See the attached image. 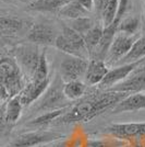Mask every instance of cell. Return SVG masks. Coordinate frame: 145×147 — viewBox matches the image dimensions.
Returning a JSON list of instances; mask_svg holds the SVG:
<instances>
[{"label":"cell","mask_w":145,"mask_h":147,"mask_svg":"<svg viewBox=\"0 0 145 147\" xmlns=\"http://www.w3.org/2000/svg\"><path fill=\"white\" fill-rule=\"evenodd\" d=\"M128 96L127 92L107 91L103 93H95L84 100H81L71 110L61 115L57 121V124H69L76 122H88L95 119L110 108L114 109L122 99Z\"/></svg>","instance_id":"obj_1"},{"label":"cell","mask_w":145,"mask_h":147,"mask_svg":"<svg viewBox=\"0 0 145 147\" xmlns=\"http://www.w3.org/2000/svg\"><path fill=\"white\" fill-rule=\"evenodd\" d=\"M23 88V73L17 61L8 56H0V98H13Z\"/></svg>","instance_id":"obj_2"},{"label":"cell","mask_w":145,"mask_h":147,"mask_svg":"<svg viewBox=\"0 0 145 147\" xmlns=\"http://www.w3.org/2000/svg\"><path fill=\"white\" fill-rule=\"evenodd\" d=\"M87 65V59L75 56H69L65 58L60 64L61 78L65 82L79 80L81 77H84Z\"/></svg>","instance_id":"obj_3"},{"label":"cell","mask_w":145,"mask_h":147,"mask_svg":"<svg viewBox=\"0 0 145 147\" xmlns=\"http://www.w3.org/2000/svg\"><path fill=\"white\" fill-rule=\"evenodd\" d=\"M62 135L57 132H33V133H26V134L20 135L13 142L8 144L5 147H34L39 144L48 143V142L56 141L60 138Z\"/></svg>","instance_id":"obj_4"},{"label":"cell","mask_w":145,"mask_h":147,"mask_svg":"<svg viewBox=\"0 0 145 147\" xmlns=\"http://www.w3.org/2000/svg\"><path fill=\"white\" fill-rule=\"evenodd\" d=\"M134 42L135 40L133 36H127L123 34L116 35L105 58L106 65H114L116 63H119L129 53Z\"/></svg>","instance_id":"obj_5"},{"label":"cell","mask_w":145,"mask_h":147,"mask_svg":"<svg viewBox=\"0 0 145 147\" xmlns=\"http://www.w3.org/2000/svg\"><path fill=\"white\" fill-rule=\"evenodd\" d=\"M145 90V67L136 68L123 81L109 88V91L117 92H139Z\"/></svg>","instance_id":"obj_6"},{"label":"cell","mask_w":145,"mask_h":147,"mask_svg":"<svg viewBox=\"0 0 145 147\" xmlns=\"http://www.w3.org/2000/svg\"><path fill=\"white\" fill-rule=\"evenodd\" d=\"M144 61L145 58H142L140 61L129 63V64H124V65H121L119 67H116L114 69H111V70H109L107 75L105 76V78L100 81L99 87L102 89H104V88H110L114 85H117V84H119L121 81H123L134 69H136Z\"/></svg>","instance_id":"obj_7"},{"label":"cell","mask_w":145,"mask_h":147,"mask_svg":"<svg viewBox=\"0 0 145 147\" xmlns=\"http://www.w3.org/2000/svg\"><path fill=\"white\" fill-rule=\"evenodd\" d=\"M106 132L121 140H127L130 137H138V136H145V122L111 124L110 126L106 127Z\"/></svg>","instance_id":"obj_8"},{"label":"cell","mask_w":145,"mask_h":147,"mask_svg":"<svg viewBox=\"0 0 145 147\" xmlns=\"http://www.w3.org/2000/svg\"><path fill=\"white\" fill-rule=\"evenodd\" d=\"M39 58V53L36 47L23 46L18 49L17 53V63L20 66L23 75H29L31 78L35 70Z\"/></svg>","instance_id":"obj_9"},{"label":"cell","mask_w":145,"mask_h":147,"mask_svg":"<svg viewBox=\"0 0 145 147\" xmlns=\"http://www.w3.org/2000/svg\"><path fill=\"white\" fill-rule=\"evenodd\" d=\"M56 37L54 29L45 23L33 24L27 33L29 41L38 45H55Z\"/></svg>","instance_id":"obj_10"},{"label":"cell","mask_w":145,"mask_h":147,"mask_svg":"<svg viewBox=\"0 0 145 147\" xmlns=\"http://www.w3.org/2000/svg\"><path fill=\"white\" fill-rule=\"evenodd\" d=\"M49 82H50V78L41 81V82L31 80L27 85H25L22 91L18 94L21 104L25 107V105H29L32 102H34L35 100H37L46 91V89L49 86Z\"/></svg>","instance_id":"obj_11"},{"label":"cell","mask_w":145,"mask_h":147,"mask_svg":"<svg viewBox=\"0 0 145 147\" xmlns=\"http://www.w3.org/2000/svg\"><path fill=\"white\" fill-rule=\"evenodd\" d=\"M108 67L104 61L99 59H91L85 71V80L88 85H99L100 81L105 78L108 73Z\"/></svg>","instance_id":"obj_12"},{"label":"cell","mask_w":145,"mask_h":147,"mask_svg":"<svg viewBox=\"0 0 145 147\" xmlns=\"http://www.w3.org/2000/svg\"><path fill=\"white\" fill-rule=\"evenodd\" d=\"M141 109H145V94L135 93V94L127 96L124 99H122L111 110V113L116 114V113L136 111Z\"/></svg>","instance_id":"obj_13"},{"label":"cell","mask_w":145,"mask_h":147,"mask_svg":"<svg viewBox=\"0 0 145 147\" xmlns=\"http://www.w3.org/2000/svg\"><path fill=\"white\" fill-rule=\"evenodd\" d=\"M23 28V22L17 18L0 17V36H15Z\"/></svg>","instance_id":"obj_14"},{"label":"cell","mask_w":145,"mask_h":147,"mask_svg":"<svg viewBox=\"0 0 145 147\" xmlns=\"http://www.w3.org/2000/svg\"><path fill=\"white\" fill-rule=\"evenodd\" d=\"M70 0H34L30 3V9L41 12L58 13L62 7L67 5Z\"/></svg>","instance_id":"obj_15"},{"label":"cell","mask_w":145,"mask_h":147,"mask_svg":"<svg viewBox=\"0 0 145 147\" xmlns=\"http://www.w3.org/2000/svg\"><path fill=\"white\" fill-rule=\"evenodd\" d=\"M87 13L88 11L83 6H81L76 0H70L67 5L61 8L58 14L62 18L73 20V19L82 18V17H87Z\"/></svg>","instance_id":"obj_16"},{"label":"cell","mask_w":145,"mask_h":147,"mask_svg":"<svg viewBox=\"0 0 145 147\" xmlns=\"http://www.w3.org/2000/svg\"><path fill=\"white\" fill-rule=\"evenodd\" d=\"M142 58H145V36L140 37L133 43L131 49L129 51L127 55L124 56L118 64H129L133 61H140Z\"/></svg>","instance_id":"obj_17"},{"label":"cell","mask_w":145,"mask_h":147,"mask_svg":"<svg viewBox=\"0 0 145 147\" xmlns=\"http://www.w3.org/2000/svg\"><path fill=\"white\" fill-rule=\"evenodd\" d=\"M103 31H104V26L100 24H95L91 30L88 31L86 34H85L83 38H84V44L85 47L87 49L88 54H90V57L92 56L93 52L95 51L96 46L98 45L100 38L103 36Z\"/></svg>","instance_id":"obj_18"},{"label":"cell","mask_w":145,"mask_h":147,"mask_svg":"<svg viewBox=\"0 0 145 147\" xmlns=\"http://www.w3.org/2000/svg\"><path fill=\"white\" fill-rule=\"evenodd\" d=\"M23 105L20 102L19 96L11 98L6 105L5 110V121L7 123H15L21 115Z\"/></svg>","instance_id":"obj_19"},{"label":"cell","mask_w":145,"mask_h":147,"mask_svg":"<svg viewBox=\"0 0 145 147\" xmlns=\"http://www.w3.org/2000/svg\"><path fill=\"white\" fill-rule=\"evenodd\" d=\"M86 90V86L80 80H73L66 82L62 88L63 94L67 99L69 100H76V99L83 97Z\"/></svg>","instance_id":"obj_20"},{"label":"cell","mask_w":145,"mask_h":147,"mask_svg":"<svg viewBox=\"0 0 145 147\" xmlns=\"http://www.w3.org/2000/svg\"><path fill=\"white\" fill-rule=\"evenodd\" d=\"M67 112L66 108H62V109H57V110L54 111H49V112H46L45 114H43L41 117L34 119L33 121H31L29 123V125L31 126H36V127H39V126H46L50 124L51 122H54L56 120H58L61 115H63Z\"/></svg>","instance_id":"obj_21"},{"label":"cell","mask_w":145,"mask_h":147,"mask_svg":"<svg viewBox=\"0 0 145 147\" xmlns=\"http://www.w3.org/2000/svg\"><path fill=\"white\" fill-rule=\"evenodd\" d=\"M48 63H47L45 52H43L42 54H39L37 66L35 68V70H34V73H33V76H32L31 80L41 82V81H44V80L48 79Z\"/></svg>","instance_id":"obj_22"},{"label":"cell","mask_w":145,"mask_h":147,"mask_svg":"<svg viewBox=\"0 0 145 147\" xmlns=\"http://www.w3.org/2000/svg\"><path fill=\"white\" fill-rule=\"evenodd\" d=\"M139 25L140 20L136 17H127L120 21L119 26H118V32L127 36H132L138 31Z\"/></svg>","instance_id":"obj_23"},{"label":"cell","mask_w":145,"mask_h":147,"mask_svg":"<svg viewBox=\"0 0 145 147\" xmlns=\"http://www.w3.org/2000/svg\"><path fill=\"white\" fill-rule=\"evenodd\" d=\"M94 25H95L94 24V21L91 18H88V17H82V18L70 20L68 26H70L75 32H78L82 36H84L85 34L91 30Z\"/></svg>","instance_id":"obj_24"},{"label":"cell","mask_w":145,"mask_h":147,"mask_svg":"<svg viewBox=\"0 0 145 147\" xmlns=\"http://www.w3.org/2000/svg\"><path fill=\"white\" fill-rule=\"evenodd\" d=\"M118 6H119V0H110L108 5L102 11L100 16H102V23L104 28H107L114 22L118 11Z\"/></svg>","instance_id":"obj_25"},{"label":"cell","mask_w":145,"mask_h":147,"mask_svg":"<svg viewBox=\"0 0 145 147\" xmlns=\"http://www.w3.org/2000/svg\"><path fill=\"white\" fill-rule=\"evenodd\" d=\"M63 97H65V94H63L62 89L55 87L48 92V96L44 100V104L42 105V108H49L51 105H55L56 103L60 102Z\"/></svg>","instance_id":"obj_26"},{"label":"cell","mask_w":145,"mask_h":147,"mask_svg":"<svg viewBox=\"0 0 145 147\" xmlns=\"http://www.w3.org/2000/svg\"><path fill=\"white\" fill-rule=\"evenodd\" d=\"M110 0H93V8L96 10L98 14H100L102 11L105 9V7L108 5Z\"/></svg>","instance_id":"obj_27"},{"label":"cell","mask_w":145,"mask_h":147,"mask_svg":"<svg viewBox=\"0 0 145 147\" xmlns=\"http://www.w3.org/2000/svg\"><path fill=\"white\" fill-rule=\"evenodd\" d=\"M85 147H111V145L104 141H90Z\"/></svg>","instance_id":"obj_28"},{"label":"cell","mask_w":145,"mask_h":147,"mask_svg":"<svg viewBox=\"0 0 145 147\" xmlns=\"http://www.w3.org/2000/svg\"><path fill=\"white\" fill-rule=\"evenodd\" d=\"M81 6H83L90 12L93 10V0H76Z\"/></svg>","instance_id":"obj_29"},{"label":"cell","mask_w":145,"mask_h":147,"mask_svg":"<svg viewBox=\"0 0 145 147\" xmlns=\"http://www.w3.org/2000/svg\"><path fill=\"white\" fill-rule=\"evenodd\" d=\"M51 147H66V144L65 143H58L57 145H54V146Z\"/></svg>","instance_id":"obj_30"},{"label":"cell","mask_w":145,"mask_h":147,"mask_svg":"<svg viewBox=\"0 0 145 147\" xmlns=\"http://www.w3.org/2000/svg\"><path fill=\"white\" fill-rule=\"evenodd\" d=\"M19 1H21V2H24V3H32L34 0H19Z\"/></svg>","instance_id":"obj_31"}]
</instances>
